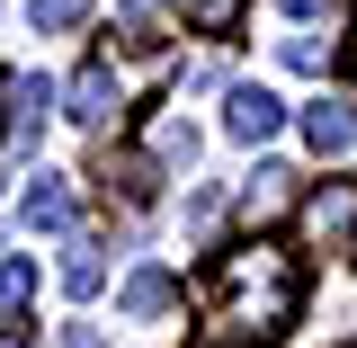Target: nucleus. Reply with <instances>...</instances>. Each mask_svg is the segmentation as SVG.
<instances>
[{
	"instance_id": "nucleus-1",
	"label": "nucleus",
	"mask_w": 357,
	"mask_h": 348,
	"mask_svg": "<svg viewBox=\"0 0 357 348\" xmlns=\"http://www.w3.org/2000/svg\"><path fill=\"white\" fill-rule=\"evenodd\" d=\"M295 304H304V268H295V250L241 241V250L215 259V295H206L197 348H259V340H277V331L295 321Z\"/></svg>"
},
{
	"instance_id": "nucleus-2",
	"label": "nucleus",
	"mask_w": 357,
	"mask_h": 348,
	"mask_svg": "<svg viewBox=\"0 0 357 348\" xmlns=\"http://www.w3.org/2000/svg\"><path fill=\"white\" fill-rule=\"evenodd\" d=\"M277 126H286V107H277L259 81H232V89H223V134H232V143H268Z\"/></svg>"
},
{
	"instance_id": "nucleus-3",
	"label": "nucleus",
	"mask_w": 357,
	"mask_h": 348,
	"mask_svg": "<svg viewBox=\"0 0 357 348\" xmlns=\"http://www.w3.org/2000/svg\"><path fill=\"white\" fill-rule=\"evenodd\" d=\"M349 223H357V179H331V188L304 197V232H312V241H340Z\"/></svg>"
},
{
	"instance_id": "nucleus-4",
	"label": "nucleus",
	"mask_w": 357,
	"mask_h": 348,
	"mask_svg": "<svg viewBox=\"0 0 357 348\" xmlns=\"http://www.w3.org/2000/svg\"><path fill=\"white\" fill-rule=\"evenodd\" d=\"M63 107H72V126H107V116H116V72H107V63H89V72H72V89H63Z\"/></svg>"
},
{
	"instance_id": "nucleus-5",
	"label": "nucleus",
	"mask_w": 357,
	"mask_h": 348,
	"mask_svg": "<svg viewBox=\"0 0 357 348\" xmlns=\"http://www.w3.org/2000/svg\"><path fill=\"white\" fill-rule=\"evenodd\" d=\"M304 143H312V152H349V143H357V107H349V98L304 107Z\"/></svg>"
},
{
	"instance_id": "nucleus-6",
	"label": "nucleus",
	"mask_w": 357,
	"mask_h": 348,
	"mask_svg": "<svg viewBox=\"0 0 357 348\" xmlns=\"http://www.w3.org/2000/svg\"><path fill=\"white\" fill-rule=\"evenodd\" d=\"M170 304H178V277H170V268H134V277H126V312H134V321H161Z\"/></svg>"
},
{
	"instance_id": "nucleus-7",
	"label": "nucleus",
	"mask_w": 357,
	"mask_h": 348,
	"mask_svg": "<svg viewBox=\"0 0 357 348\" xmlns=\"http://www.w3.org/2000/svg\"><path fill=\"white\" fill-rule=\"evenodd\" d=\"M170 45V0H126V54H161Z\"/></svg>"
},
{
	"instance_id": "nucleus-8",
	"label": "nucleus",
	"mask_w": 357,
	"mask_h": 348,
	"mask_svg": "<svg viewBox=\"0 0 357 348\" xmlns=\"http://www.w3.org/2000/svg\"><path fill=\"white\" fill-rule=\"evenodd\" d=\"M27 223H36V232H63V223H72V188H63V179H36V188H27Z\"/></svg>"
},
{
	"instance_id": "nucleus-9",
	"label": "nucleus",
	"mask_w": 357,
	"mask_h": 348,
	"mask_svg": "<svg viewBox=\"0 0 357 348\" xmlns=\"http://www.w3.org/2000/svg\"><path fill=\"white\" fill-rule=\"evenodd\" d=\"M143 143H152V161H197V126H188V116H152Z\"/></svg>"
},
{
	"instance_id": "nucleus-10",
	"label": "nucleus",
	"mask_w": 357,
	"mask_h": 348,
	"mask_svg": "<svg viewBox=\"0 0 357 348\" xmlns=\"http://www.w3.org/2000/svg\"><path fill=\"white\" fill-rule=\"evenodd\" d=\"M98 286H107V259H98V250H89V241H81V250L63 259V295H81V304H89Z\"/></svg>"
},
{
	"instance_id": "nucleus-11",
	"label": "nucleus",
	"mask_w": 357,
	"mask_h": 348,
	"mask_svg": "<svg viewBox=\"0 0 357 348\" xmlns=\"http://www.w3.org/2000/svg\"><path fill=\"white\" fill-rule=\"evenodd\" d=\"M277 206H286V170H259L250 188H241V215H250V223H268Z\"/></svg>"
},
{
	"instance_id": "nucleus-12",
	"label": "nucleus",
	"mask_w": 357,
	"mask_h": 348,
	"mask_svg": "<svg viewBox=\"0 0 357 348\" xmlns=\"http://www.w3.org/2000/svg\"><path fill=\"white\" fill-rule=\"evenodd\" d=\"M45 107H54V98H45V81H9V126H18V134H36Z\"/></svg>"
},
{
	"instance_id": "nucleus-13",
	"label": "nucleus",
	"mask_w": 357,
	"mask_h": 348,
	"mask_svg": "<svg viewBox=\"0 0 357 348\" xmlns=\"http://www.w3.org/2000/svg\"><path fill=\"white\" fill-rule=\"evenodd\" d=\"M27 18H36L45 36H63V27H81V18H89V0H27Z\"/></svg>"
},
{
	"instance_id": "nucleus-14",
	"label": "nucleus",
	"mask_w": 357,
	"mask_h": 348,
	"mask_svg": "<svg viewBox=\"0 0 357 348\" xmlns=\"http://www.w3.org/2000/svg\"><path fill=\"white\" fill-rule=\"evenodd\" d=\"M27 295H36V259H9L0 268V312H18Z\"/></svg>"
},
{
	"instance_id": "nucleus-15",
	"label": "nucleus",
	"mask_w": 357,
	"mask_h": 348,
	"mask_svg": "<svg viewBox=\"0 0 357 348\" xmlns=\"http://www.w3.org/2000/svg\"><path fill=\"white\" fill-rule=\"evenodd\" d=\"M286 63H295V72H321L331 54H321V36H286Z\"/></svg>"
},
{
	"instance_id": "nucleus-16",
	"label": "nucleus",
	"mask_w": 357,
	"mask_h": 348,
	"mask_svg": "<svg viewBox=\"0 0 357 348\" xmlns=\"http://www.w3.org/2000/svg\"><path fill=\"white\" fill-rule=\"evenodd\" d=\"M232 18H241V0H197V27H215V36H223Z\"/></svg>"
},
{
	"instance_id": "nucleus-17",
	"label": "nucleus",
	"mask_w": 357,
	"mask_h": 348,
	"mask_svg": "<svg viewBox=\"0 0 357 348\" xmlns=\"http://www.w3.org/2000/svg\"><path fill=\"white\" fill-rule=\"evenodd\" d=\"M286 9H295V18H312V9H321V0H286Z\"/></svg>"
},
{
	"instance_id": "nucleus-18",
	"label": "nucleus",
	"mask_w": 357,
	"mask_h": 348,
	"mask_svg": "<svg viewBox=\"0 0 357 348\" xmlns=\"http://www.w3.org/2000/svg\"><path fill=\"white\" fill-rule=\"evenodd\" d=\"M349 72H357V36H349Z\"/></svg>"
},
{
	"instance_id": "nucleus-19",
	"label": "nucleus",
	"mask_w": 357,
	"mask_h": 348,
	"mask_svg": "<svg viewBox=\"0 0 357 348\" xmlns=\"http://www.w3.org/2000/svg\"><path fill=\"white\" fill-rule=\"evenodd\" d=\"M0 348H27V340H0Z\"/></svg>"
}]
</instances>
